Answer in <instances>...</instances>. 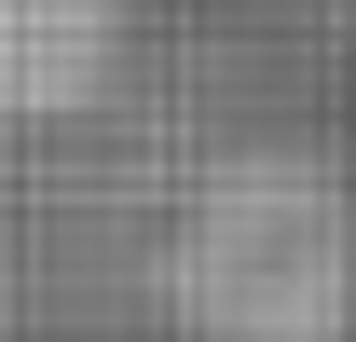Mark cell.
Here are the masks:
<instances>
[{"mask_svg":"<svg viewBox=\"0 0 356 342\" xmlns=\"http://www.w3.org/2000/svg\"><path fill=\"white\" fill-rule=\"evenodd\" d=\"M192 342H356V206L329 165L247 151L165 260Z\"/></svg>","mask_w":356,"mask_h":342,"instance_id":"1","label":"cell"}]
</instances>
